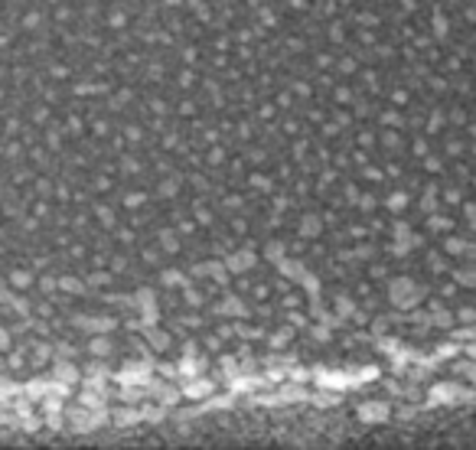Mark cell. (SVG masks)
<instances>
[{"label": "cell", "mask_w": 476, "mask_h": 450, "mask_svg": "<svg viewBox=\"0 0 476 450\" xmlns=\"http://www.w3.org/2000/svg\"><path fill=\"white\" fill-rule=\"evenodd\" d=\"M55 375H59L62 382H72V378H75L78 372H72V365H59V369H55Z\"/></svg>", "instance_id": "5"}, {"label": "cell", "mask_w": 476, "mask_h": 450, "mask_svg": "<svg viewBox=\"0 0 476 450\" xmlns=\"http://www.w3.org/2000/svg\"><path fill=\"white\" fill-rule=\"evenodd\" d=\"M108 349H111V346H108V343H105V339H95V346H92V353H95V356H101V353H108Z\"/></svg>", "instance_id": "8"}, {"label": "cell", "mask_w": 476, "mask_h": 450, "mask_svg": "<svg viewBox=\"0 0 476 450\" xmlns=\"http://www.w3.org/2000/svg\"><path fill=\"white\" fill-rule=\"evenodd\" d=\"M359 414L366 421H385L388 418V405H362L359 408Z\"/></svg>", "instance_id": "2"}, {"label": "cell", "mask_w": 476, "mask_h": 450, "mask_svg": "<svg viewBox=\"0 0 476 450\" xmlns=\"http://www.w3.org/2000/svg\"><path fill=\"white\" fill-rule=\"evenodd\" d=\"M457 392H460L457 385H437L431 395H434V401H450V398H457Z\"/></svg>", "instance_id": "3"}, {"label": "cell", "mask_w": 476, "mask_h": 450, "mask_svg": "<svg viewBox=\"0 0 476 450\" xmlns=\"http://www.w3.org/2000/svg\"><path fill=\"white\" fill-rule=\"evenodd\" d=\"M414 284L411 281H395V284H391V300H395V303H411L414 300Z\"/></svg>", "instance_id": "1"}, {"label": "cell", "mask_w": 476, "mask_h": 450, "mask_svg": "<svg viewBox=\"0 0 476 450\" xmlns=\"http://www.w3.org/2000/svg\"><path fill=\"white\" fill-rule=\"evenodd\" d=\"M206 392H212V385H206V382H196V385L186 388V395H189V398H202Z\"/></svg>", "instance_id": "4"}, {"label": "cell", "mask_w": 476, "mask_h": 450, "mask_svg": "<svg viewBox=\"0 0 476 450\" xmlns=\"http://www.w3.org/2000/svg\"><path fill=\"white\" fill-rule=\"evenodd\" d=\"M150 346L153 349H166V336L163 333H150Z\"/></svg>", "instance_id": "6"}, {"label": "cell", "mask_w": 476, "mask_h": 450, "mask_svg": "<svg viewBox=\"0 0 476 450\" xmlns=\"http://www.w3.org/2000/svg\"><path fill=\"white\" fill-rule=\"evenodd\" d=\"M137 421V411H121L118 414V424H134Z\"/></svg>", "instance_id": "7"}]
</instances>
